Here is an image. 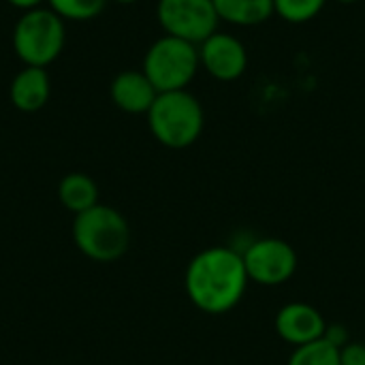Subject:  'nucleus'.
Returning <instances> with one entry per match:
<instances>
[{"instance_id":"obj_8","label":"nucleus","mask_w":365,"mask_h":365,"mask_svg":"<svg viewBox=\"0 0 365 365\" xmlns=\"http://www.w3.org/2000/svg\"><path fill=\"white\" fill-rule=\"evenodd\" d=\"M201 66L218 81H235L248 68V53L240 38L225 32H214L199 45Z\"/></svg>"},{"instance_id":"obj_19","label":"nucleus","mask_w":365,"mask_h":365,"mask_svg":"<svg viewBox=\"0 0 365 365\" xmlns=\"http://www.w3.org/2000/svg\"><path fill=\"white\" fill-rule=\"evenodd\" d=\"M11 6H15V9H21L24 13L26 11H32V9H38L43 2H47V0H6Z\"/></svg>"},{"instance_id":"obj_3","label":"nucleus","mask_w":365,"mask_h":365,"mask_svg":"<svg viewBox=\"0 0 365 365\" xmlns=\"http://www.w3.org/2000/svg\"><path fill=\"white\" fill-rule=\"evenodd\" d=\"M73 240L88 259L111 263L126 255L130 246V227L115 207L98 203L75 216Z\"/></svg>"},{"instance_id":"obj_18","label":"nucleus","mask_w":365,"mask_h":365,"mask_svg":"<svg viewBox=\"0 0 365 365\" xmlns=\"http://www.w3.org/2000/svg\"><path fill=\"white\" fill-rule=\"evenodd\" d=\"M327 342H331L336 349H344L349 342H351V338H349V329L344 327V325H340V323H327V329H325V336H323Z\"/></svg>"},{"instance_id":"obj_17","label":"nucleus","mask_w":365,"mask_h":365,"mask_svg":"<svg viewBox=\"0 0 365 365\" xmlns=\"http://www.w3.org/2000/svg\"><path fill=\"white\" fill-rule=\"evenodd\" d=\"M340 364L342 365H365V346L359 342H349L340 349Z\"/></svg>"},{"instance_id":"obj_6","label":"nucleus","mask_w":365,"mask_h":365,"mask_svg":"<svg viewBox=\"0 0 365 365\" xmlns=\"http://www.w3.org/2000/svg\"><path fill=\"white\" fill-rule=\"evenodd\" d=\"M156 15L165 34L192 45L210 38L220 21L212 0H158Z\"/></svg>"},{"instance_id":"obj_12","label":"nucleus","mask_w":365,"mask_h":365,"mask_svg":"<svg viewBox=\"0 0 365 365\" xmlns=\"http://www.w3.org/2000/svg\"><path fill=\"white\" fill-rule=\"evenodd\" d=\"M58 199L60 203L73 212L75 216L98 205V186L86 173H68L58 184Z\"/></svg>"},{"instance_id":"obj_9","label":"nucleus","mask_w":365,"mask_h":365,"mask_svg":"<svg viewBox=\"0 0 365 365\" xmlns=\"http://www.w3.org/2000/svg\"><path fill=\"white\" fill-rule=\"evenodd\" d=\"M276 334L291 346H304L321 340L327 329L325 317L306 302H291L282 306L274 321Z\"/></svg>"},{"instance_id":"obj_7","label":"nucleus","mask_w":365,"mask_h":365,"mask_svg":"<svg viewBox=\"0 0 365 365\" xmlns=\"http://www.w3.org/2000/svg\"><path fill=\"white\" fill-rule=\"evenodd\" d=\"M242 259L248 280L261 287H280L289 282L297 272L295 248L278 237L252 240L242 250Z\"/></svg>"},{"instance_id":"obj_14","label":"nucleus","mask_w":365,"mask_h":365,"mask_svg":"<svg viewBox=\"0 0 365 365\" xmlns=\"http://www.w3.org/2000/svg\"><path fill=\"white\" fill-rule=\"evenodd\" d=\"M287 365H342L340 364V349H336L325 338L314 340L310 344L297 346Z\"/></svg>"},{"instance_id":"obj_20","label":"nucleus","mask_w":365,"mask_h":365,"mask_svg":"<svg viewBox=\"0 0 365 365\" xmlns=\"http://www.w3.org/2000/svg\"><path fill=\"white\" fill-rule=\"evenodd\" d=\"M113 2H118V4H133V2H137V0H113Z\"/></svg>"},{"instance_id":"obj_11","label":"nucleus","mask_w":365,"mask_h":365,"mask_svg":"<svg viewBox=\"0 0 365 365\" xmlns=\"http://www.w3.org/2000/svg\"><path fill=\"white\" fill-rule=\"evenodd\" d=\"M51 94V79L47 68L24 66L11 81L9 98L15 109L24 113H34L43 109Z\"/></svg>"},{"instance_id":"obj_15","label":"nucleus","mask_w":365,"mask_h":365,"mask_svg":"<svg viewBox=\"0 0 365 365\" xmlns=\"http://www.w3.org/2000/svg\"><path fill=\"white\" fill-rule=\"evenodd\" d=\"M49 9L64 21H88L98 17L109 0H47Z\"/></svg>"},{"instance_id":"obj_1","label":"nucleus","mask_w":365,"mask_h":365,"mask_svg":"<svg viewBox=\"0 0 365 365\" xmlns=\"http://www.w3.org/2000/svg\"><path fill=\"white\" fill-rule=\"evenodd\" d=\"M242 252L233 246H212L192 257L184 287L188 299L205 314L231 312L248 289Z\"/></svg>"},{"instance_id":"obj_13","label":"nucleus","mask_w":365,"mask_h":365,"mask_svg":"<svg viewBox=\"0 0 365 365\" xmlns=\"http://www.w3.org/2000/svg\"><path fill=\"white\" fill-rule=\"evenodd\" d=\"M218 19L233 26H259L274 15V0H212Z\"/></svg>"},{"instance_id":"obj_5","label":"nucleus","mask_w":365,"mask_h":365,"mask_svg":"<svg viewBox=\"0 0 365 365\" xmlns=\"http://www.w3.org/2000/svg\"><path fill=\"white\" fill-rule=\"evenodd\" d=\"M199 47L178 36H160L143 58V73L158 92L186 90L199 71Z\"/></svg>"},{"instance_id":"obj_16","label":"nucleus","mask_w":365,"mask_h":365,"mask_svg":"<svg viewBox=\"0 0 365 365\" xmlns=\"http://www.w3.org/2000/svg\"><path fill=\"white\" fill-rule=\"evenodd\" d=\"M325 0H274V13H278L289 24H306L314 19Z\"/></svg>"},{"instance_id":"obj_10","label":"nucleus","mask_w":365,"mask_h":365,"mask_svg":"<svg viewBox=\"0 0 365 365\" xmlns=\"http://www.w3.org/2000/svg\"><path fill=\"white\" fill-rule=\"evenodd\" d=\"M109 96L113 105L126 113H148L158 96V90L143 71H122L113 77Z\"/></svg>"},{"instance_id":"obj_2","label":"nucleus","mask_w":365,"mask_h":365,"mask_svg":"<svg viewBox=\"0 0 365 365\" xmlns=\"http://www.w3.org/2000/svg\"><path fill=\"white\" fill-rule=\"evenodd\" d=\"M148 124L158 143L171 150L190 148L203 133V107L188 90L158 92L150 107Z\"/></svg>"},{"instance_id":"obj_4","label":"nucleus","mask_w":365,"mask_h":365,"mask_svg":"<svg viewBox=\"0 0 365 365\" xmlns=\"http://www.w3.org/2000/svg\"><path fill=\"white\" fill-rule=\"evenodd\" d=\"M64 19L51 9L26 11L13 28V49L26 66H49L64 49Z\"/></svg>"},{"instance_id":"obj_21","label":"nucleus","mask_w":365,"mask_h":365,"mask_svg":"<svg viewBox=\"0 0 365 365\" xmlns=\"http://www.w3.org/2000/svg\"><path fill=\"white\" fill-rule=\"evenodd\" d=\"M336 2H342V4H353V2H359V0H336Z\"/></svg>"}]
</instances>
